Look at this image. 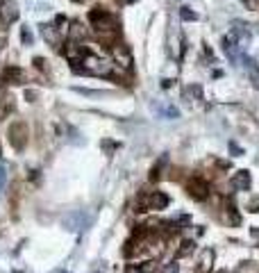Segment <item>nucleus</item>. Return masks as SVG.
<instances>
[{
    "label": "nucleus",
    "mask_w": 259,
    "mask_h": 273,
    "mask_svg": "<svg viewBox=\"0 0 259 273\" xmlns=\"http://www.w3.org/2000/svg\"><path fill=\"white\" fill-rule=\"evenodd\" d=\"M164 207H168V196L161 191H148V194H141V198L137 200V212H150V209Z\"/></svg>",
    "instance_id": "f257e3e1"
},
{
    "label": "nucleus",
    "mask_w": 259,
    "mask_h": 273,
    "mask_svg": "<svg viewBox=\"0 0 259 273\" xmlns=\"http://www.w3.org/2000/svg\"><path fill=\"white\" fill-rule=\"evenodd\" d=\"M7 139H10V144L14 146L16 150H23L25 144H28V125L23 123V121H14V123L10 125V130H7Z\"/></svg>",
    "instance_id": "f03ea898"
},
{
    "label": "nucleus",
    "mask_w": 259,
    "mask_h": 273,
    "mask_svg": "<svg viewBox=\"0 0 259 273\" xmlns=\"http://www.w3.org/2000/svg\"><path fill=\"white\" fill-rule=\"evenodd\" d=\"M186 194L193 200H207V196H209V184H207V180L193 175V178L186 182Z\"/></svg>",
    "instance_id": "7ed1b4c3"
},
{
    "label": "nucleus",
    "mask_w": 259,
    "mask_h": 273,
    "mask_svg": "<svg viewBox=\"0 0 259 273\" xmlns=\"http://www.w3.org/2000/svg\"><path fill=\"white\" fill-rule=\"evenodd\" d=\"M62 53H64V57H66V60H69L73 66H78L80 62L87 57V48H84L82 44H78V41H69V44H66V48H64Z\"/></svg>",
    "instance_id": "20e7f679"
},
{
    "label": "nucleus",
    "mask_w": 259,
    "mask_h": 273,
    "mask_svg": "<svg viewBox=\"0 0 259 273\" xmlns=\"http://www.w3.org/2000/svg\"><path fill=\"white\" fill-rule=\"evenodd\" d=\"M112 55H114V60L118 62V66H121V69H130V66H132V53H130V48H127V46H123V44H116L112 48Z\"/></svg>",
    "instance_id": "39448f33"
},
{
    "label": "nucleus",
    "mask_w": 259,
    "mask_h": 273,
    "mask_svg": "<svg viewBox=\"0 0 259 273\" xmlns=\"http://www.w3.org/2000/svg\"><path fill=\"white\" fill-rule=\"evenodd\" d=\"M250 184H252V178H250L248 171H236L230 178V187L236 189V191H248Z\"/></svg>",
    "instance_id": "423d86ee"
},
{
    "label": "nucleus",
    "mask_w": 259,
    "mask_h": 273,
    "mask_svg": "<svg viewBox=\"0 0 259 273\" xmlns=\"http://www.w3.org/2000/svg\"><path fill=\"white\" fill-rule=\"evenodd\" d=\"M16 19H19L16 5L12 0H3V3H0V21H3V23H14Z\"/></svg>",
    "instance_id": "0eeeda50"
},
{
    "label": "nucleus",
    "mask_w": 259,
    "mask_h": 273,
    "mask_svg": "<svg viewBox=\"0 0 259 273\" xmlns=\"http://www.w3.org/2000/svg\"><path fill=\"white\" fill-rule=\"evenodd\" d=\"M5 80L10 85H25L28 82V73L23 69H19V66H10V69H5Z\"/></svg>",
    "instance_id": "6e6552de"
},
{
    "label": "nucleus",
    "mask_w": 259,
    "mask_h": 273,
    "mask_svg": "<svg viewBox=\"0 0 259 273\" xmlns=\"http://www.w3.org/2000/svg\"><path fill=\"white\" fill-rule=\"evenodd\" d=\"M223 48H225V55H227V60L230 62H239V41L234 39V37H225L223 39Z\"/></svg>",
    "instance_id": "1a4fd4ad"
},
{
    "label": "nucleus",
    "mask_w": 259,
    "mask_h": 273,
    "mask_svg": "<svg viewBox=\"0 0 259 273\" xmlns=\"http://www.w3.org/2000/svg\"><path fill=\"white\" fill-rule=\"evenodd\" d=\"M211 262H214V250H211V248H205V250H202V255H200V264H198L196 273H209Z\"/></svg>",
    "instance_id": "9d476101"
},
{
    "label": "nucleus",
    "mask_w": 259,
    "mask_h": 273,
    "mask_svg": "<svg viewBox=\"0 0 259 273\" xmlns=\"http://www.w3.org/2000/svg\"><path fill=\"white\" fill-rule=\"evenodd\" d=\"M196 250V241H191V239H184V241L180 243V248L175 250V259H184V257H189L191 253Z\"/></svg>",
    "instance_id": "9b49d317"
},
{
    "label": "nucleus",
    "mask_w": 259,
    "mask_h": 273,
    "mask_svg": "<svg viewBox=\"0 0 259 273\" xmlns=\"http://www.w3.org/2000/svg\"><path fill=\"white\" fill-rule=\"evenodd\" d=\"M41 35H44L46 41H50V44H57V35H59V32L55 30L53 25H41Z\"/></svg>",
    "instance_id": "f8f14e48"
},
{
    "label": "nucleus",
    "mask_w": 259,
    "mask_h": 273,
    "mask_svg": "<svg viewBox=\"0 0 259 273\" xmlns=\"http://www.w3.org/2000/svg\"><path fill=\"white\" fill-rule=\"evenodd\" d=\"M184 98H196V100H200V98H202V89H200L198 85L186 87V89H184Z\"/></svg>",
    "instance_id": "ddd939ff"
},
{
    "label": "nucleus",
    "mask_w": 259,
    "mask_h": 273,
    "mask_svg": "<svg viewBox=\"0 0 259 273\" xmlns=\"http://www.w3.org/2000/svg\"><path fill=\"white\" fill-rule=\"evenodd\" d=\"M137 266L141 273H155L157 271V259H146V262L137 264Z\"/></svg>",
    "instance_id": "4468645a"
},
{
    "label": "nucleus",
    "mask_w": 259,
    "mask_h": 273,
    "mask_svg": "<svg viewBox=\"0 0 259 273\" xmlns=\"http://www.w3.org/2000/svg\"><path fill=\"white\" fill-rule=\"evenodd\" d=\"M180 19L193 23V21H198V14L196 12H191V7H180Z\"/></svg>",
    "instance_id": "2eb2a0df"
},
{
    "label": "nucleus",
    "mask_w": 259,
    "mask_h": 273,
    "mask_svg": "<svg viewBox=\"0 0 259 273\" xmlns=\"http://www.w3.org/2000/svg\"><path fill=\"white\" fill-rule=\"evenodd\" d=\"M69 35L73 37V39H82L84 35H87V30H84L80 23H71V30H69Z\"/></svg>",
    "instance_id": "dca6fc26"
},
{
    "label": "nucleus",
    "mask_w": 259,
    "mask_h": 273,
    "mask_svg": "<svg viewBox=\"0 0 259 273\" xmlns=\"http://www.w3.org/2000/svg\"><path fill=\"white\" fill-rule=\"evenodd\" d=\"M21 37H23V44L28 46V44H32V32L28 30V28H23V32H21Z\"/></svg>",
    "instance_id": "f3484780"
},
{
    "label": "nucleus",
    "mask_w": 259,
    "mask_h": 273,
    "mask_svg": "<svg viewBox=\"0 0 259 273\" xmlns=\"http://www.w3.org/2000/svg\"><path fill=\"white\" fill-rule=\"evenodd\" d=\"M164 273H177V264H175V259H173L171 264H166V266H164Z\"/></svg>",
    "instance_id": "a211bd4d"
},
{
    "label": "nucleus",
    "mask_w": 259,
    "mask_h": 273,
    "mask_svg": "<svg viewBox=\"0 0 259 273\" xmlns=\"http://www.w3.org/2000/svg\"><path fill=\"white\" fill-rule=\"evenodd\" d=\"M3 184H5V166L0 164V189H3Z\"/></svg>",
    "instance_id": "6ab92c4d"
},
{
    "label": "nucleus",
    "mask_w": 259,
    "mask_h": 273,
    "mask_svg": "<svg viewBox=\"0 0 259 273\" xmlns=\"http://www.w3.org/2000/svg\"><path fill=\"white\" fill-rule=\"evenodd\" d=\"M37 96H39V94H37V91H30V89L25 91V98H28V100H35Z\"/></svg>",
    "instance_id": "aec40b11"
},
{
    "label": "nucleus",
    "mask_w": 259,
    "mask_h": 273,
    "mask_svg": "<svg viewBox=\"0 0 259 273\" xmlns=\"http://www.w3.org/2000/svg\"><path fill=\"white\" fill-rule=\"evenodd\" d=\"M125 273H141V271H139V266H127Z\"/></svg>",
    "instance_id": "412c9836"
},
{
    "label": "nucleus",
    "mask_w": 259,
    "mask_h": 273,
    "mask_svg": "<svg viewBox=\"0 0 259 273\" xmlns=\"http://www.w3.org/2000/svg\"><path fill=\"white\" fill-rule=\"evenodd\" d=\"M230 148H232V150H234V153H236V155H241V148H239V146H236V144H230Z\"/></svg>",
    "instance_id": "4be33fe9"
}]
</instances>
